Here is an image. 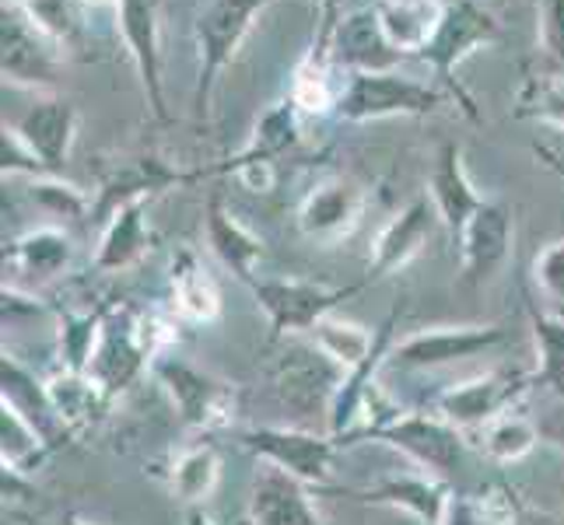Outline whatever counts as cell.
Instances as JSON below:
<instances>
[{
    "label": "cell",
    "instance_id": "obj_22",
    "mask_svg": "<svg viewBox=\"0 0 564 525\" xmlns=\"http://www.w3.org/2000/svg\"><path fill=\"white\" fill-rule=\"evenodd\" d=\"M148 207H151V197L127 200L102 221L99 245H95V256H91V266L99 270V274H123V270L138 266L151 252L154 231L148 221Z\"/></svg>",
    "mask_w": 564,
    "mask_h": 525
},
{
    "label": "cell",
    "instance_id": "obj_40",
    "mask_svg": "<svg viewBox=\"0 0 564 525\" xmlns=\"http://www.w3.org/2000/svg\"><path fill=\"white\" fill-rule=\"evenodd\" d=\"M536 53L543 70L564 77V0H536Z\"/></svg>",
    "mask_w": 564,
    "mask_h": 525
},
{
    "label": "cell",
    "instance_id": "obj_44",
    "mask_svg": "<svg viewBox=\"0 0 564 525\" xmlns=\"http://www.w3.org/2000/svg\"><path fill=\"white\" fill-rule=\"evenodd\" d=\"M183 525H249V518H242V522H221V518L207 515L204 508H186Z\"/></svg>",
    "mask_w": 564,
    "mask_h": 525
},
{
    "label": "cell",
    "instance_id": "obj_3",
    "mask_svg": "<svg viewBox=\"0 0 564 525\" xmlns=\"http://www.w3.org/2000/svg\"><path fill=\"white\" fill-rule=\"evenodd\" d=\"M151 375L165 389V396L176 411L180 424L193 435H214L236 424L239 414V389L218 379L214 372H204L193 361L180 354H162L151 364Z\"/></svg>",
    "mask_w": 564,
    "mask_h": 525
},
{
    "label": "cell",
    "instance_id": "obj_30",
    "mask_svg": "<svg viewBox=\"0 0 564 525\" xmlns=\"http://www.w3.org/2000/svg\"><path fill=\"white\" fill-rule=\"evenodd\" d=\"M466 441H470V449H477L488 462L512 466V462H522L527 456L536 452V445L543 441V431H540V424L530 414H522V406H519V411L491 420L484 431L470 435Z\"/></svg>",
    "mask_w": 564,
    "mask_h": 525
},
{
    "label": "cell",
    "instance_id": "obj_5",
    "mask_svg": "<svg viewBox=\"0 0 564 525\" xmlns=\"http://www.w3.org/2000/svg\"><path fill=\"white\" fill-rule=\"evenodd\" d=\"M154 361H159V354L144 337L141 308L127 302H109L99 343L91 350L85 375L116 403L130 385H138L144 372H151Z\"/></svg>",
    "mask_w": 564,
    "mask_h": 525
},
{
    "label": "cell",
    "instance_id": "obj_27",
    "mask_svg": "<svg viewBox=\"0 0 564 525\" xmlns=\"http://www.w3.org/2000/svg\"><path fill=\"white\" fill-rule=\"evenodd\" d=\"M302 120L305 116L299 112V106L288 99L270 106L257 127H252L246 147L236 154V158H228V165H214L218 175H236V168H246V165H274L278 168V158H284L288 151H295L299 141H302Z\"/></svg>",
    "mask_w": 564,
    "mask_h": 525
},
{
    "label": "cell",
    "instance_id": "obj_45",
    "mask_svg": "<svg viewBox=\"0 0 564 525\" xmlns=\"http://www.w3.org/2000/svg\"><path fill=\"white\" fill-rule=\"evenodd\" d=\"M543 431V441H554L557 449H564V414H557L547 427H540Z\"/></svg>",
    "mask_w": 564,
    "mask_h": 525
},
{
    "label": "cell",
    "instance_id": "obj_48",
    "mask_svg": "<svg viewBox=\"0 0 564 525\" xmlns=\"http://www.w3.org/2000/svg\"><path fill=\"white\" fill-rule=\"evenodd\" d=\"M438 4H445V8H449V4H456V0H438Z\"/></svg>",
    "mask_w": 564,
    "mask_h": 525
},
{
    "label": "cell",
    "instance_id": "obj_10",
    "mask_svg": "<svg viewBox=\"0 0 564 525\" xmlns=\"http://www.w3.org/2000/svg\"><path fill=\"white\" fill-rule=\"evenodd\" d=\"M344 368L326 358L323 350L308 340H288V347L281 350V358L270 368V382H274L278 400L295 411L299 417H329V406H334V396L344 382Z\"/></svg>",
    "mask_w": 564,
    "mask_h": 525
},
{
    "label": "cell",
    "instance_id": "obj_26",
    "mask_svg": "<svg viewBox=\"0 0 564 525\" xmlns=\"http://www.w3.org/2000/svg\"><path fill=\"white\" fill-rule=\"evenodd\" d=\"M169 313L189 326L221 319V287L193 249H180L169 266Z\"/></svg>",
    "mask_w": 564,
    "mask_h": 525
},
{
    "label": "cell",
    "instance_id": "obj_13",
    "mask_svg": "<svg viewBox=\"0 0 564 525\" xmlns=\"http://www.w3.org/2000/svg\"><path fill=\"white\" fill-rule=\"evenodd\" d=\"M365 186L351 175H326L299 204V231L308 242L334 245L355 236V228L365 218Z\"/></svg>",
    "mask_w": 564,
    "mask_h": 525
},
{
    "label": "cell",
    "instance_id": "obj_29",
    "mask_svg": "<svg viewBox=\"0 0 564 525\" xmlns=\"http://www.w3.org/2000/svg\"><path fill=\"white\" fill-rule=\"evenodd\" d=\"M372 8L379 14L386 39L406 61L421 53V46L432 39L445 11V4H438V0H372Z\"/></svg>",
    "mask_w": 564,
    "mask_h": 525
},
{
    "label": "cell",
    "instance_id": "obj_43",
    "mask_svg": "<svg viewBox=\"0 0 564 525\" xmlns=\"http://www.w3.org/2000/svg\"><path fill=\"white\" fill-rule=\"evenodd\" d=\"M512 525H564L561 515L554 512H543V508H533L527 501H516V515H512Z\"/></svg>",
    "mask_w": 564,
    "mask_h": 525
},
{
    "label": "cell",
    "instance_id": "obj_7",
    "mask_svg": "<svg viewBox=\"0 0 564 525\" xmlns=\"http://www.w3.org/2000/svg\"><path fill=\"white\" fill-rule=\"evenodd\" d=\"M536 389L533 372L522 368H491V372L470 375L463 382H453L435 396V414H442L453 427L470 438L484 431L491 420L512 414L522 406L530 393Z\"/></svg>",
    "mask_w": 564,
    "mask_h": 525
},
{
    "label": "cell",
    "instance_id": "obj_8",
    "mask_svg": "<svg viewBox=\"0 0 564 525\" xmlns=\"http://www.w3.org/2000/svg\"><path fill=\"white\" fill-rule=\"evenodd\" d=\"M365 441H382L411 459L417 470L442 480H449L459 470L466 449H470V441H466L459 427H453L435 411H400L372 427Z\"/></svg>",
    "mask_w": 564,
    "mask_h": 525
},
{
    "label": "cell",
    "instance_id": "obj_2",
    "mask_svg": "<svg viewBox=\"0 0 564 525\" xmlns=\"http://www.w3.org/2000/svg\"><path fill=\"white\" fill-rule=\"evenodd\" d=\"M498 39H501V25L495 22L491 11H484L477 0H456V4H449L442 11L438 29L421 46V53L414 56V61L427 64V70H432L438 81L449 88L453 102L459 106V112L470 123H480V112H477L474 95L459 85L456 70L474 50L491 46V43H498Z\"/></svg>",
    "mask_w": 564,
    "mask_h": 525
},
{
    "label": "cell",
    "instance_id": "obj_12",
    "mask_svg": "<svg viewBox=\"0 0 564 525\" xmlns=\"http://www.w3.org/2000/svg\"><path fill=\"white\" fill-rule=\"evenodd\" d=\"M509 333L495 322H463V326H427L403 337L389 350L386 372H435L459 361L498 350Z\"/></svg>",
    "mask_w": 564,
    "mask_h": 525
},
{
    "label": "cell",
    "instance_id": "obj_42",
    "mask_svg": "<svg viewBox=\"0 0 564 525\" xmlns=\"http://www.w3.org/2000/svg\"><path fill=\"white\" fill-rule=\"evenodd\" d=\"M0 172H4V183L14 179V175H25V179H39V175H53L46 168V162L29 147V141L18 133L14 123L4 120V130H0Z\"/></svg>",
    "mask_w": 564,
    "mask_h": 525
},
{
    "label": "cell",
    "instance_id": "obj_20",
    "mask_svg": "<svg viewBox=\"0 0 564 525\" xmlns=\"http://www.w3.org/2000/svg\"><path fill=\"white\" fill-rule=\"evenodd\" d=\"M0 403H8L11 411L22 414L35 431L50 441L53 452L70 441V431L53 406L50 382L39 379L22 358L11 354V350H4V358H0Z\"/></svg>",
    "mask_w": 564,
    "mask_h": 525
},
{
    "label": "cell",
    "instance_id": "obj_37",
    "mask_svg": "<svg viewBox=\"0 0 564 525\" xmlns=\"http://www.w3.org/2000/svg\"><path fill=\"white\" fill-rule=\"evenodd\" d=\"M106 308H109V302L95 305V308H82V313H61V322H56V347H61L64 372H74V375L88 372L91 350L99 343Z\"/></svg>",
    "mask_w": 564,
    "mask_h": 525
},
{
    "label": "cell",
    "instance_id": "obj_46",
    "mask_svg": "<svg viewBox=\"0 0 564 525\" xmlns=\"http://www.w3.org/2000/svg\"><path fill=\"white\" fill-rule=\"evenodd\" d=\"M536 158H543V165H547V168H554V172L561 175V179H564V165L557 162V154H551L547 147H540V144H536Z\"/></svg>",
    "mask_w": 564,
    "mask_h": 525
},
{
    "label": "cell",
    "instance_id": "obj_17",
    "mask_svg": "<svg viewBox=\"0 0 564 525\" xmlns=\"http://www.w3.org/2000/svg\"><path fill=\"white\" fill-rule=\"evenodd\" d=\"M77 260V245L64 225H39L22 231L14 242L4 245V284L14 287H43L67 277Z\"/></svg>",
    "mask_w": 564,
    "mask_h": 525
},
{
    "label": "cell",
    "instance_id": "obj_21",
    "mask_svg": "<svg viewBox=\"0 0 564 525\" xmlns=\"http://www.w3.org/2000/svg\"><path fill=\"white\" fill-rule=\"evenodd\" d=\"M427 197H432L442 228L449 231L453 245L463 239L466 225H470L474 214L484 207V197L477 193L470 172L463 162V147L456 141H445L435 154L432 165V179H427Z\"/></svg>",
    "mask_w": 564,
    "mask_h": 525
},
{
    "label": "cell",
    "instance_id": "obj_4",
    "mask_svg": "<svg viewBox=\"0 0 564 525\" xmlns=\"http://www.w3.org/2000/svg\"><path fill=\"white\" fill-rule=\"evenodd\" d=\"M368 281L329 287L323 281H308V277H260L252 284V298H257L260 313L267 316V326H270L267 343L308 337L326 316H334L347 298L361 295Z\"/></svg>",
    "mask_w": 564,
    "mask_h": 525
},
{
    "label": "cell",
    "instance_id": "obj_6",
    "mask_svg": "<svg viewBox=\"0 0 564 525\" xmlns=\"http://www.w3.org/2000/svg\"><path fill=\"white\" fill-rule=\"evenodd\" d=\"M445 106V95L432 85L397 70L379 74H344L340 99L334 109L337 123H372L393 120V116H432Z\"/></svg>",
    "mask_w": 564,
    "mask_h": 525
},
{
    "label": "cell",
    "instance_id": "obj_14",
    "mask_svg": "<svg viewBox=\"0 0 564 525\" xmlns=\"http://www.w3.org/2000/svg\"><path fill=\"white\" fill-rule=\"evenodd\" d=\"M249 525H334L313 497V483L291 477L270 462H260L246 501Z\"/></svg>",
    "mask_w": 564,
    "mask_h": 525
},
{
    "label": "cell",
    "instance_id": "obj_1",
    "mask_svg": "<svg viewBox=\"0 0 564 525\" xmlns=\"http://www.w3.org/2000/svg\"><path fill=\"white\" fill-rule=\"evenodd\" d=\"M278 4V0H210V4L197 14L193 22V39L200 50V67H197V88H193V116L197 123H210V102L218 77L236 61L246 35L257 25V18Z\"/></svg>",
    "mask_w": 564,
    "mask_h": 525
},
{
    "label": "cell",
    "instance_id": "obj_32",
    "mask_svg": "<svg viewBox=\"0 0 564 525\" xmlns=\"http://www.w3.org/2000/svg\"><path fill=\"white\" fill-rule=\"evenodd\" d=\"M46 382H50V396H53L56 414H61L70 438L82 435V431H91V427L99 424L112 406V400L88 375H74V372H64L61 368V372Z\"/></svg>",
    "mask_w": 564,
    "mask_h": 525
},
{
    "label": "cell",
    "instance_id": "obj_36",
    "mask_svg": "<svg viewBox=\"0 0 564 525\" xmlns=\"http://www.w3.org/2000/svg\"><path fill=\"white\" fill-rule=\"evenodd\" d=\"M519 494L509 483H488L474 494H453L442 525H512Z\"/></svg>",
    "mask_w": 564,
    "mask_h": 525
},
{
    "label": "cell",
    "instance_id": "obj_31",
    "mask_svg": "<svg viewBox=\"0 0 564 525\" xmlns=\"http://www.w3.org/2000/svg\"><path fill=\"white\" fill-rule=\"evenodd\" d=\"M527 319L533 337V382L536 389H547L557 400H564V316H554L527 298Z\"/></svg>",
    "mask_w": 564,
    "mask_h": 525
},
{
    "label": "cell",
    "instance_id": "obj_41",
    "mask_svg": "<svg viewBox=\"0 0 564 525\" xmlns=\"http://www.w3.org/2000/svg\"><path fill=\"white\" fill-rule=\"evenodd\" d=\"M533 284L547 302V313L564 316V239L547 242L533 256Z\"/></svg>",
    "mask_w": 564,
    "mask_h": 525
},
{
    "label": "cell",
    "instance_id": "obj_47",
    "mask_svg": "<svg viewBox=\"0 0 564 525\" xmlns=\"http://www.w3.org/2000/svg\"><path fill=\"white\" fill-rule=\"evenodd\" d=\"M61 525H95V522H88L85 515H77V512H64Z\"/></svg>",
    "mask_w": 564,
    "mask_h": 525
},
{
    "label": "cell",
    "instance_id": "obj_15",
    "mask_svg": "<svg viewBox=\"0 0 564 525\" xmlns=\"http://www.w3.org/2000/svg\"><path fill=\"white\" fill-rule=\"evenodd\" d=\"M116 25L123 32V46L141 77V91L148 112L159 123H169L165 85H162V29H159V0H120Z\"/></svg>",
    "mask_w": 564,
    "mask_h": 525
},
{
    "label": "cell",
    "instance_id": "obj_16",
    "mask_svg": "<svg viewBox=\"0 0 564 525\" xmlns=\"http://www.w3.org/2000/svg\"><path fill=\"white\" fill-rule=\"evenodd\" d=\"M438 210L432 204V197H414L403 210H397L389 218L379 236L372 239V252H368V284L386 281L400 274L403 266H411L421 252L432 242L435 228H438Z\"/></svg>",
    "mask_w": 564,
    "mask_h": 525
},
{
    "label": "cell",
    "instance_id": "obj_39",
    "mask_svg": "<svg viewBox=\"0 0 564 525\" xmlns=\"http://www.w3.org/2000/svg\"><path fill=\"white\" fill-rule=\"evenodd\" d=\"M516 116L564 130V77L551 70L530 74L516 95Z\"/></svg>",
    "mask_w": 564,
    "mask_h": 525
},
{
    "label": "cell",
    "instance_id": "obj_28",
    "mask_svg": "<svg viewBox=\"0 0 564 525\" xmlns=\"http://www.w3.org/2000/svg\"><path fill=\"white\" fill-rule=\"evenodd\" d=\"M14 127L46 168L61 175L77 138V109L67 99H39Z\"/></svg>",
    "mask_w": 564,
    "mask_h": 525
},
{
    "label": "cell",
    "instance_id": "obj_23",
    "mask_svg": "<svg viewBox=\"0 0 564 525\" xmlns=\"http://www.w3.org/2000/svg\"><path fill=\"white\" fill-rule=\"evenodd\" d=\"M406 56L389 43L376 8H358L340 18L334 35V64L344 67V74H379L397 70Z\"/></svg>",
    "mask_w": 564,
    "mask_h": 525
},
{
    "label": "cell",
    "instance_id": "obj_34",
    "mask_svg": "<svg viewBox=\"0 0 564 525\" xmlns=\"http://www.w3.org/2000/svg\"><path fill=\"white\" fill-rule=\"evenodd\" d=\"M50 456H53L50 441L39 435L22 414L11 411L8 403H0V466L11 473L29 477Z\"/></svg>",
    "mask_w": 564,
    "mask_h": 525
},
{
    "label": "cell",
    "instance_id": "obj_35",
    "mask_svg": "<svg viewBox=\"0 0 564 525\" xmlns=\"http://www.w3.org/2000/svg\"><path fill=\"white\" fill-rule=\"evenodd\" d=\"M32 22L43 29L61 53H82L88 46V4L85 0H18Z\"/></svg>",
    "mask_w": 564,
    "mask_h": 525
},
{
    "label": "cell",
    "instance_id": "obj_24",
    "mask_svg": "<svg viewBox=\"0 0 564 525\" xmlns=\"http://www.w3.org/2000/svg\"><path fill=\"white\" fill-rule=\"evenodd\" d=\"M204 231H207V245L210 252L218 256L236 281L242 284H257V266L263 260V239L252 231L249 225L239 221V214L225 204V197L218 189L207 197V207H204Z\"/></svg>",
    "mask_w": 564,
    "mask_h": 525
},
{
    "label": "cell",
    "instance_id": "obj_25",
    "mask_svg": "<svg viewBox=\"0 0 564 525\" xmlns=\"http://www.w3.org/2000/svg\"><path fill=\"white\" fill-rule=\"evenodd\" d=\"M154 480L165 483V491L176 497L183 508H204L221 483V452L214 441H193L186 449L154 462Z\"/></svg>",
    "mask_w": 564,
    "mask_h": 525
},
{
    "label": "cell",
    "instance_id": "obj_9",
    "mask_svg": "<svg viewBox=\"0 0 564 525\" xmlns=\"http://www.w3.org/2000/svg\"><path fill=\"white\" fill-rule=\"evenodd\" d=\"M64 53L32 22L18 0H0V70L4 88L50 91L61 77Z\"/></svg>",
    "mask_w": 564,
    "mask_h": 525
},
{
    "label": "cell",
    "instance_id": "obj_33",
    "mask_svg": "<svg viewBox=\"0 0 564 525\" xmlns=\"http://www.w3.org/2000/svg\"><path fill=\"white\" fill-rule=\"evenodd\" d=\"M308 340H313L326 358H334L344 372H351V368L372 358V350L379 343V326L368 329L355 319H344L340 313H334L308 333Z\"/></svg>",
    "mask_w": 564,
    "mask_h": 525
},
{
    "label": "cell",
    "instance_id": "obj_18",
    "mask_svg": "<svg viewBox=\"0 0 564 525\" xmlns=\"http://www.w3.org/2000/svg\"><path fill=\"white\" fill-rule=\"evenodd\" d=\"M516 218L512 207L501 200H484V207L466 225L459 249V270L466 284H488L512 256Z\"/></svg>",
    "mask_w": 564,
    "mask_h": 525
},
{
    "label": "cell",
    "instance_id": "obj_19",
    "mask_svg": "<svg viewBox=\"0 0 564 525\" xmlns=\"http://www.w3.org/2000/svg\"><path fill=\"white\" fill-rule=\"evenodd\" d=\"M449 480L432 477V473H393L382 477L368 488L351 491L361 504H376V508L400 512L406 518H414L417 525H442V515L453 501Z\"/></svg>",
    "mask_w": 564,
    "mask_h": 525
},
{
    "label": "cell",
    "instance_id": "obj_38",
    "mask_svg": "<svg viewBox=\"0 0 564 525\" xmlns=\"http://www.w3.org/2000/svg\"><path fill=\"white\" fill-rule=\"evenodd\" d=\"M29 197L39 210H46L61 225H85L95 218V200L74 183H64L61 175H39L29 179Z\"/></svg>",
    "mask_w": 564,
    "mask_h": 525
},
{
    "label": "cell",
    "instance_id": "obj_11",
    "mask_svg": "<svg viewBox=\"0 0 564 525\" xmlns=\"http://www.w3.org/2000/svg\"><path fill=\"white\" fill-rule=\"evenodd\" d=\"M239 445L260 462L278 466V470L313 483V488H329L334 483V459L340 452V441L329 431L263 424L239 431Z\"/></svg>",
    "mask_w": 564,
    "mask_h": 525
}]
</instances>
